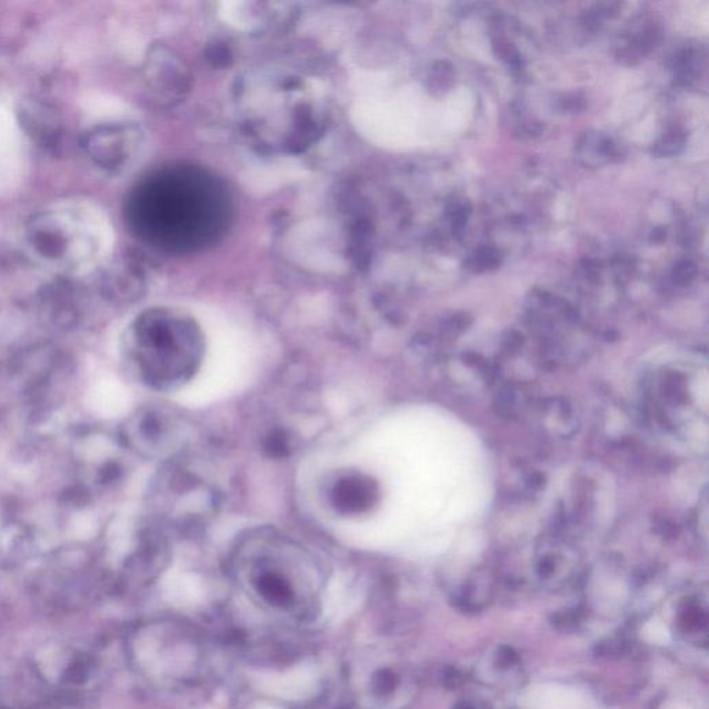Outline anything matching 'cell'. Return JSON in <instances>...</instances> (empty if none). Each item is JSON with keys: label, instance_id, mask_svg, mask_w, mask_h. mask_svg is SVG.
<instances>
[{"label": "cell", "instance_id": "52a82bcc", "mask_svg": "<svg viewBox=\"0 0 709 709\" xmlns=\"http://www.w3.org/2000/svg\"><path fill=\"white\" fill-rule=\"evenodd\" d=\"M379 498V484L361 471L341 473L327 489L330 506L341 516H365L379 503Z\"/></svg>", "mask_w": 709, "mask_h": 709}, {"label": "cell", "instance_id": "8992f818", "mask_svg": "<svg viewBox=\"0 0 709 709\" xmlns=\"http://www.w3.org/2000/svg\"><path fill=\"white\" fill-rule=\"evenodd\" d=\"M145 81L160 102H181L190 88V75L185 64L171 50L156 46L145 63Z\"/></svg>", "mask_w": 709, "mask_h": 709}, {"label": "cell", "instance_id": "ba28073f", "mask_svg": "<svg viewBox=\"0 0 709 709\" xmlns=\"http://www.w3.org/2000/svg\"><path fill=\"white\" fill-rule=\"evenodd\" d=\"M20 124L43 149H55L61 138V121L55 109L38 99L24 100L19 109Z\"/></svg>", "mask_w": 709, "mask_h": 709}, {"label": "cell", "instance_id": "277c9868", "mask_svg": "<svg viewBox=\"0 0 709 709\" xmlns=\"http://www.w3.org/2000/svg\"><path fill=\"white\" fill-rule=\"evenodd\" d=\"M185 428L182 421L161 409H143L124 428L127 444L143 456L158 457L174 453L181 445Z\"/></svg>", "mask_w": 709, "mask_h": 709}, {"label": "cell", "instance_id": "6da1fadb", "mask_svg": "<svg viewBox=\"0 0 709 709\" xmlns=\"http://www.w3.org/2000/svg\"><path fill=\"white\" fill-rule=\"evenodd\" d=\"M226 187L196 167H171L147 176L128 201L133 232L172 253H193L217 243L232 219Z\"/></svg>", "mask_w": 709, "mask_h": 709}, {"label": "cell", "instance_id": "9c48e42d", "mask_svg": "<svg viewBox=\"0 0 709 709\" xmlns=\"http://www.w3.org/2000/svg\"><path fill=\"white\" fill-rule=\"evenodd\" d=\"M143 273L135 262H117L103 276V289L118 298H135L142 290Z\"/></svg>", "mask_w": 709, "mask_h": 709}, {"label": "cell", "instance_id": "5b68a950", "mask_svg": "<svg viewBox=\"0 0 709 709\" xmlns=\"http://www.w3.org/2000/svg\"><path fill=\"white\" fill-rule=\"evenodd\" d=\"M77 222L70 221L63 214L43 212L28 225V243L45 261L67 264L68 261H73L77 254V233L84 232L78 228Z\"/></svg>", "mask_w": 709, "mask_h": 709}, {"label": "cell", "instance_id": "30bf717a", "mask_svg": "<svg viewBox=\"0 0 709 709\" xmlns=\"http://www.w3.org/2000/svg\"><path fill=\"white\" fill-rule=\"evenodd\" d=\"M257 581L259 592L273 603L283 604L284 601L290 599L291 585L289 579L282 572L266 568L258 575Z\"/></svg>", "mask_w": 709, "mask_h": 709}, {"label": "cell", "instance_id": "3957f363", "mask_svg": "<svg viewBox=\"0 0 709 709\" xmlns=\"http://www.w3.org/2000/svg\"><path fill=\"white\" fill-rule=\"evenodd\" d=\"M142 140V132L135 125L111 122L86 131L81 147L96 167L109 174H121L138 157Z\"/></svg>", "mask_w": 709, "mask_h": 709}, {"label": "cell", "instance_id": "8fae6325", "mask_svg": "<svg viewBox=\"0 0 709 709\" xmlns=\"http://www.w3.org/2000/svg\"><path fill=\"white\" fill-rule=\"evenodd\" d=\"M266 451L271 453L272 456L284 457L290 452V441L289 438L282 433V431H277V433L272 434L271 437L266 441Z\"/></svg>", "mask_w": 709, "mask_h": 709}, {"label": "cell", "instance_id": "7a4b0ae2", "mask_svg": "<svg viewBox=\"0 0 709 709\" xmlns=\"http://www.w3.org/2000/svg\"><path fill=\"white\" fill-rule=\"evenodd\" d=\"M129 352L145 384L157 391H175L203 365L205 337L199 323L185 312L153 308L133 322Z\"/></svg>", "mask_w": 709, "mask_h": 709}]
</instances>
